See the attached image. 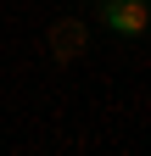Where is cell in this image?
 I'll list each match as a JSON object with an SVG mask.
<instances>
[{"instance_id": "cell-1", "label": "cell", "mask_w": 151, "mask_h": 156, "mask_svg": "<svg viewBox=\"0 0 151 156\" xmlns=\"http://www.w3.org/2000/svg\"><path fill=\"white\" fill-rule=\"evenodd\" d=\"M101 23L123 39H140L151 28V0H101Z\"/></svg>"}, {"instance_id": "cell-2", "label": "cell", "mask_w": 151, "mask_h": 156, "mask_svg": "<svg viewBox=\"0 0 151 156\" xmlns=\"http://www.w3.org/2000/svg\"><path fill=\"white\" fill-rule=\"evenodd\" d=\"M84 45H90V34H84V23H56L50 28V56H62V62H73V56H84Z\"/></svg>"}]
</instances>
